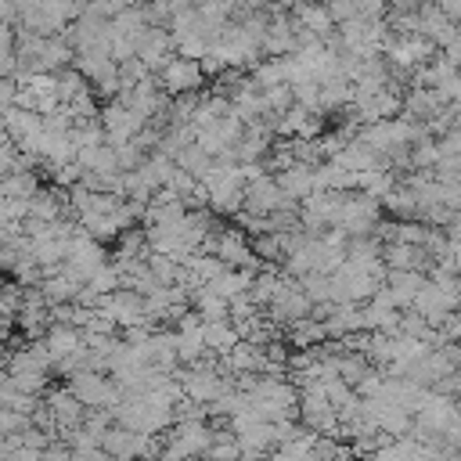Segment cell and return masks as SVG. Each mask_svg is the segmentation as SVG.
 <instances>
[{"label":"cell","mask_w":461,"mask_h":461,"mask_svg":"<svg viewBox=\"0 0 461 461\" xmlns=\"http://www.w3.org/2000/svg\"><path fill=\"white\" fill-rule=\"evenodd\" d=\"M241 209L267 216V212L295 209V198L277 184V176H256V180H249V187H245V205H241Z\"/></svg>","instance_id":"2"},{"label":"cell","mask_w":461,"mask_h":461,"mask_svg":"<svg viewBox=\"0 0 461 461\" xmlns=\"http://www.w3.org/2000/svg\"><path fill=\"white\" fill-rule=\"evenodd\" d=\"M295 14H299V25H303V29H310L313 36H321V40H324V36H331V32H335V25H339V22L331 18L328 4H324V7H317V4H299V7H295Z\"/></svg>","instance_id":"9"},{"label":"cell","mask_w":461,"mask_h":461,"mask_svg":"<svg viewBox=\"0 0 461 461\" xmlns=\"http://www.w3.org/2000/svg\"><path fill=\"white\" fill-rule=\"evenodd\" d=\"M50 367H54V360L47 357L43 342H36V346H29V349L11 353V360H7V378H11L18 389H25V393H40V389L47 385Z\"/></svg>","instance_id":"1"},{"label":"cell","mask_w":461,"mask_h":461,"mask_svg":"<svg viewBox=\"0 0 461 461\" xmlns=\"http://www.w3.org/2000/svg\"><path fill=\"white\" fill-rule=\"evenodd\" d=\"M29 216H36V220H58V216H65V202L54 191H36Z\"/></svg>","instance_id":"11"},{"label":"cell","mask_w":461,"mask_h":461,"mask_svg":"<svg viewBox=\"0 0 461 461\" xmlns=\"http://www.w3.org/2000/svg\"><path fill=\"white\" fill-rule=\"evenodd\" d=\"M4 328H7V313H0V331H4Z\"/></svg>","instance_id":"13"},{"label":"cell","mask_w":461,"mask_h":461,"mask_svg":"<svg viewBox=\"0 0 461 461\" xmlns=\"http://www.w3.org/2000/svg\"><path fill=\"white\" fill-rule=\"evenodd\" d=\"M202 335H205V346L209 353H230L241 339V331L227 321V317H216V321H202Z\"/></svg>","instance_id":"7"},{"label":"cell","mask_w":461,"mask_h":461,"mask_svg":"<svg viewBox=\"0 0 461 461\" xmlns=\"http://www.w3.org/2000/svg\"><path fill=\"white\" fill-rule=\"evenodd\" d=\"M36 191H40V180H36L32 166H29V169H14V173L0 176V194H7V198H32Z\"/></svg>","instance_id":"10"},{"label":"cell","mask_w":461,"mask_h":461,"mask_svg":"<svg viewBox=\"0 0 461 461\" xmlns=\"http://www.w3.org/2000/svg\"><path fill=\"white\" fill-rule=\"evenodd\" d=\"M4 140H11V137H7V122H4V108H0V144H4Z\"/></svg>","instance_id":"12"},{"label":"cell","mask_w":461,"mask_h":461,"mask_svg":"<svg viewBox=\"0 0 461 461\" xmlns=\"http://www.w3.org/2000/svg\"><path fill=\"white\" fill-rule=\"evenodd\" d=\"M144 115L133 112L126 101H112L104 112H101V126H104V137L108 144H122V140H133L140 130H144Z\"/></svg>","instance_id":"3"},{"label":"cell","mask_w":461,"mask_h":461,"mask_svg":"<svg viewBox=\"0 0 461 461\" xmlns=\"http://www.w3.org/2000/svg\"><path fill=\"white\" fill-rule=\"evenodd\" d=\"M180 385H184V396H191L194 403H212L227 393L220 367H194L191 375H180Z\"/></svg>","instance_id":"5"},{"label":"cell","mask_w":461,"mask_h":461,"mask_svg":"<svg viewBox=\"0 0 461 461\" xmlns=\"http://www.w3.org/2000/svg\"><path fill=\"white\" fill-rule=\"evenodd\" d=\"M227 4H230V7H234V4H238V0H227Z\"/></svg>","instance_id":"14"},{"label":"cell","mask_w":461,"mask_h":461,"mask_svg":"<svg viewBox=\"0 0 461 461\" xmlns=\"http://www.w3.org/2000/svg\"><path fill=\"white\" fill-rule=\"evenodd\" d=\"M202 79H205V68H202V61L198 58H169L166 61V68L158 72V83L169 90V94H194L198 86H202Z\"/></svg>","instance_id":"4"},{"label":"cell","mask_w":461,"mask_h":461,"mask_svg":"<svg viewBox=\"0 0 461 461\" xmlns=\"http://www.w3.org/2000/svg\"><path fill=\"white\" fill-rule=\"evenodd\" d=\"M421 285H425V277H421L418 270H393L385 292H389V299H393L396 306H411L414 295L421 292Z\"/></svg>","instance_id":"8"},{"label":"cell","mask_w":461,"mask_h":461,"mask_svg":"<svg viewBox=\"0 0 461 461\" xmlns=\"http://www.w3.org/2000/svg\"><path fill=\"white\" fill-rule=\"evenodd\" d=\"M277 184H281L295 202L317 191V180H313V166H310V162H288V166L277 173Z\"/></svg>","instance_id":"6"}]
</instances>
